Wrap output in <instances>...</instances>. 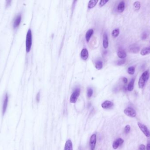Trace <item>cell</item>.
Wrapping results in <instances>:
<instances>
[{
  "mask_svg": "<svg viewBox=\"0 0 150 150\" xmlns=\"http://www.w3.org/2000/svg\"><path fill=\"white\" fill-rule=\"evenodd\" d=\"M149 78V73L148 71H145L142 74L138 82L139 87L142 88L144 87L146 82Z\"/></svg>",
  "mask_w": 150,
  "mask_h": 150,
  "instance_id": "cell-1",
  "label": "cell"
},
{
  "mask_svg": "<svg viewBox=\"0 0 150 150\" xmlns=\"http://www.w3.org/2000/svg\"><path fill=\"white\" fill-rule=\"evenodd\" d=\"M32 44V35L31 30L30 29H29L26 37V41H25V46H26V51L27 53H29L30 51L31 48Z\"/></svg>",
  "mask_w": 150,
  "mask_h": 150,
  "instance_id": "cell-2",
  "label": "cell"
},
{
  "mask_svg": "<svg viewBox=\"0 0 150 150\" xmlns=\"http://www.w3.org/2000/svg\"><path fill=\"white\" fill-rule=\"evenodd\" d=\"M80 90L79 88H77L75 89V91L73 92L71 95L70 99V101L71 103H74L76 102L80 95Z\"/></svg>",
  "mask_w": 150,
  "mask_h": 150,
  "instance_id": "cell-3",
  "label": "cell"
},
{
  "mask_svg": "<svg viewBox=\"0 0 150 150\" xmlns=\"http://www.w3.org/2000/svg\"><path fill=\"white\" fill-rule=\"evenodd\" d=\"M124 112L125 115L131 118H134L137 115L135 110L131 107H129L125 109Z\"/></svg>",
  "mask_w": 150,
  "mask_h": 150,
  "instance_id": "cell-4",
  "label": "cell"
},
{
  "mask_svg": "<svg viewBox=\"0 0 150 150\" xmlns=\"http://www.w3.org/2000/svg\"><path fill=\"white\" fill-rule=\"evenodd\" d=\"M138 125L140 128L141 131L144 133V134L147 137H150V132L148 129L147 128V126L144 124H142L140 122H138Z\"/></svg>",
  "mask_w": 150,
  "mask_h": 150,
  "instance_id": "cell-5",
  "label": "cell"
},
{
  "mask_svg": "<svg viewBox=\"0 0 150 150\" xmlns=\"http://www.w3.org/2000/svg\"><path fill=\"white\" fill-rule=\"evenodd\" d=\"M97 142V136L94 134L91 136L90 140V146L91 150H94Z\"/></svg>",
  "mask_w": 150,
  "mask_h": 150,
  "instance_id": "cell-6",
  "label": "cell"
},
{
  "mask_svg": "<svg viewBox=\"0 0 150 150\" xmlns=\"http://www.w3.org/2000/svg\"><path fill=\"white\" fill-rule=\"evenodd\" d=\"M22 20V16L21 14H19L16 16L14 21L13 27L16 29L19 26Z\"/></svg>",
  "mask_w": 150,
  "mask_h": 150,
  "instance_id": "cell-7",
  "label": "cell"
},
{
  "mask_svg": "<svg viewBox=\"0 0 150 150\" xmlns=\"http://www.w3.org/2000/svg\"><path fill=\"white\" fill-rule=\"evenodd\" d=\"M124 142L122 138H118L113 143V148L114 149H116L119 147V146L121 145Z\"/></svg>",
  "mask_w": 150,
  "mask_h": 150,
  "instance_id": "cell-8",
  "label": "cell"
},
{
  "mask_svg": "<svg viewBox=\"0 0 150 150\" xmlns=\"http://www.w3.org/2000/svg\"><path fill=\"white\" fill-rule=\"evenodd\" d=\"M8 94L6 93V95H5V97H4L3 106H2V113H3V115H4L5 114V112H6L7 106H8Z\"/></svg>",
  "mask_w": 150,
  "mask_h": 150,
  "instance_id": "cell-9",
  "label": "cell"
},
{
  "mask_svg": "<svg viewBox=\"0 0 150 150\" xmlns=\"http://www.w3.org/2000/svg\"><path fill=\"white\" fill-rule=\"evenodd\" d=\"M114 103H113L112 102L108 100H106L102 103L101 106L104 109H108L112 107Z\"/></svg>",
  "mask_w": 150,
  "mask_h": 150,
  "instance_id": "cell-10",
  "label": "cell"
},
{
  "mask_svg": "<svg viewBox=\"0 0 150 150\" xmlns=\"http://www.w3.org/2000/svg\"><path fill=\"white\" fill-rule=\"evenodd\" d=\"M80 55H81L82 59L83 60H87L89 56V53H88V49H83L81 52Z\"/></svg>",
  "mask_w": 150,
  "mask_h": 150,
  "instance_id": "cell-11",
  "label": "cell"
},
{
  "mask_svg": "<svg viewBox=\"0 0 150 150\" xmlns=\"http://www.w3.org/2000/svg\"><path fill=\"white\" fill-rule=\"evenodd\" d=\"M103 45L104 49H106L108 46V37L106 33H104L103 35Z\"/></svg>",
  "mask_w": 150,
  "mask_h": 150,
  "instance_id": "cell-12",
  "label": "cell"
},
{
  "mask_svg": "<svg viewBox=\"0 0 150 150\" xmlns=\"http://www.w3.org/2000/svg\"><path fill=\"white\" fill-rule=\"evenodd\" d=\"M125 3L124 1H122L120 2L117 7V11L119 13H122L125 9Z\"/></svg>",
  "mask_w": 150,
  "mask_h": 150,
  "instance_id": "cell-13",
  "label": "cell"
},
{
  "mask_svg": "<svg viewBox=\"0 0 150 150\" xmlns=\"http://www.w3.org/2000/svg\"><path fill=\"white\" fill-rule=\"evenodd\" d=\"M64 150H73L72 144L70 140H69L66 142Z\"/></svg>",
  "mask_w": 150,
  "mask_h": 150,
  "instance_id": "cell-14",
  "label": "cell"
},
{
  "mask_svg": "<svg viewBox=\"0 0 150 150\" xmlns=\"http://www.w3.org/2000/svg\"><path fill=\"white\" fill-rule=\"evenodd\" d=\"M94 33V30L93 29H90L87 32V33L86 34L85 36V38H86V40L87 42H89L91 37L92 36V35H93Z\"/></svg>",
  "mask_w": 150,
  "mask_h": 150,
  "instance_id": "cell-15",
  "label": "cell"
},
{
  "mask_svg": "<svg viewBox=\"0 0 150 150\" xmlns=\"http://www.w3.org/2000/svg\"><path fill=\"white\" fill-rule=\"evenodd\" d=\"M117 55L120 59H124L126 57V53L124 50L123 49H119L117 52Z\"/></svg>",
  "mask_w": 150,
  "mask_h": 150,
  "instance_id": "cell-16",
  "label": "cell"
},
{
  "mask_svg": "<svg viewBox=\"0 0 150 150\" xmlns=\"http://www.w3.org/2000/svg\"><path fill=\"white\" fill-rule=\"evenodd\" d=\"M135 79L133 78L132 79L131 81L129 83L128 87H127V90L129 91H132L133 90L134 88V84Z\"/></svg>",
  "mask_w": 150,
  "mask_h": 150,
  "instance_id": "cell-17",
  "label": "cell"
},
{
  "mask_svg": "<svg viewBox=\"0 0 150 150\" xmlns=\"http://www.w3.org/2000/svg\"><path fill=\"white\" fill-rule=\"evenodd\" d=\"M150 53V46L144 48L141 51V54L142 56H145Z\"/></svg>",
  "mask_w": 150,
  "mask_h": 150,
  "instance_id": "cell-18",
  "label": "cell"
},
{
  "mask_svg": "<svg viewBox=\"0 0 150 150\" xmlns=\"http://www.w3.org/2000/svg\"><path fill=\"white\" fill-rule=\"evenodd\" d=\"M98 2V0H90L88 3V9H92L95 6L97 3Z\"/></svg>",
  "mask_w": 150,
  "mask_h": 150,
  "instance_id": "cell-19",
  "label": "cell"
},
{
  "mask_svg": "<svg viewBox=\"0 0 150 150\" xmlns=\"http://www.w3.org/2000/svg\"><path fill=\"white\" fill-rule=\"evenodd\" d=\"M140 51V48L138 46H133L130 47L129 49V51L133 53H137Z\"/></svg>",
  "mask_w": 150,
  "mask_h": 150,
  "instance_id": "cell-20",
  "label": "cell"
},
{
  "mask_svg": "<svg viewBox=\"0 0 150 150\" xmlns=\"http://www.w3.org/2000/svg\"><path fill=\"white\" fill-rule=\"evenodd\" d=\"M95 67L98 70H100L103 67V63L101 61H97L95 63Z\"/></svg>",
  "mask_w": 150,
  "mask_h": 150,
  "instance_id": "cell-21",
  "label": "cell"
},
{
  "mask_svg": "<svg viewBox=\"0 0 150 150\" xmlns=\"http://www.w3.org/2000/svg\"><path fill=\"white\" fill-rule=\"evenodd\" d=\"M135 71V67L134 66H131L129 67L128 68L127 72L129 75H134Z\"/></svg>",
  "mask_w": 150,
  "mask_h": 150,
  "instance_id": "cell-22",
  "label": "cell"
},
{
  "mask_svg": "<svg viewBox=\"0 0 150 150\" xmlns=\"http://www.w3.org/2000/svg\"><path fill=\"white\" fill-rule=\"evenodd\" d=\"M112 34L113 38H116L117 37L119 34V29H115L113 31Z\"/></svg>",
  "mask_w": 150,
  "mask_h": 150,
  "instance_id": "cell-23",
  "label": "cell"
},
{
  "mask_svg": "<svg viewBox=\"0 0 150 150\" xmlns=\"http://www.w3.org/2000/svg\"><path fill=\"white\" fill-rule=\"evenodd\" d=\"M133 6L135 10L138 11L141 8V3L139 1H136L133 4Z\"/></svg>",
  "mask_w": 150,
  "mask_h": 150,
  "instance_id": "cell-24",
  "label": "cell"
},
{
  "mask_svg": "<svg viewBox=\"0 0 150 150\" xmlns=\"http://www.w3.org/2000/svg\"><path fill=\"white\" fill-rule=\"evenodd\" d=\"M93 94V89L91 88H88L87 91V96H88V98H91Z\"/></svg>",
  "mask_w": 150,
  "mask_h": 150,
  "instance_id": "cell-25",
  "label": "cell"
},
{
  "mask_svg": "<svg viewBox=\"0 0 150 150\" xmlns=\"http://www.w3.org/2000/svg\"><path fill=\"white\" fill-rule=\"evenodd\" d=\"M108 1V0H100V3H99V6L100 7L103 6Z\"/></svg>",
  "mask_w": 150,
  "mask_h": 150,
  "instance_id": "cell-26",
  "label": "cell"
},
{
  "mask_svg": "<svg viewBox=\"0 0 150 150\" xmlns=\"http://www.w3.org/2000/svg\"><path fill=\"white\" fill-rule=\"evenodd\" d=\"M124 131L125 133H128L130 131V126L129 125H126L125 126Z\"/></svg>",
  "mask_w": 150,
  "mask_h": 150,
  "instance_id": "cell-27",
  "label": "cell"
},
{
  "mask_svg": "<svg viewBox=\"0 0 150 150\" xmlns=\"http://www.w3.org/2000/svg\"><path fill=\"white\" fill-rule=\"evenodd\" d=\"M125 62V59H122V60H119L117 62V64L119 66H121L123 64H124Z\"/></svg>",
  "mask_w": 150,
  "mask_h": 150,
  "instance_id": "cell-28",
  "label": "cell"
},
{
  "mask_svg": "<svg viewBox=\"0 0 150 150\" xmlns=\"http://www.w3.org/2000/svg\"><path fill=\"white\" fill-rule=\"evenodd\" d=\"M146 147L144 144H141L139 147V150H145Z\"/></svg>",
  "mask_w": 150,
  "mask_h": 150,
  "instance_id": "cell-29",
  "label": "cell"
},
{
  "mask_svg": "<svg viewBox=\"0 0 150 150\" xmlns=\"http://www.w3.org/2000/svg\"><path fill=\"white\" fill-rule=\"evenodd\" d=\"M40 100V92L38 93L37 96H36V100L38 102H39Z\"/></svg>",
  "mask_w": 150,
  "mask_h": 150,
  "instance_id": "cell-30",
  "label": "cell"
},
{
  "mask_svg": "<svg viewBox=\"0 0 150 150\" xmlns=\"http://www.w3.org/2000/svg\"><path fill=\"white\" fill-rule=\"evenodd\" d=\"M147 38V34L146 33H144L143 34V35H142V39L143 40H145L146 39V38Z\"/></svg>",
  "mask_w": 150,
  "mask_h": 150,
  "instance_id": "cell-31",
  "label": "cell"
},
{
  "mask_svg": "<svg viewBox=\"0 0 150 150\" xmlns=\"http://www.w3.org/2000/svg\"><path fill=\"white\" fill-rule=\"evenodd\" d=\"M122 81L125 84H126L127 83V81H128V79L126 78H123L122 79Z\"/></svg>",
  "mask_w": 150,
  "mask_h": 150,
  "instance_id": "cell-32",
  "label": "cell"
},
{
  "mask_svg": "<svg viewBox=\"0 0 150 150\" xmlns=\"http://www.w3.org/2000/svg\"><path fill=\"white\" fill-rule=\"evenodd\" d=\"M146 150H150V142H149L148 144H147Z\"/></svg>",
  "mask_w": 150,
  "mask_h": 150,
  "instance_id": "cell-33",
  "label": "cell"
},
{
  "mask_svg": "<svg viewBox=\"0 0 150 150\" xmlns=\"http://www.w3.org/2000/svg\"></svg>",
  "mask_w": 150,
  "mask_h": 150,
  "instance_id": "cell-34",
  "label": "cell"
}]
</instances>
